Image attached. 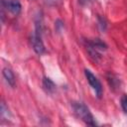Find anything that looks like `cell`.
Instances as JSON below:
<instances>
[{
  "mask_svg": "<svg viewBox=\"0 0 127 127\" xmlns=\"http://www.w3.org/2000/svg\"><path fill=\"white\" fill-rule=\"evenodd\" d=\"M72 108H73V111H74L75 115L80 120H82L84 123H86L87 125H91V126L96 125V122H95V119H94L93 115L91 114L89 109L83 103L73 102L72 103Z\"/></svg>",
  "mask_w": 127,
  "mask_h": 127,
  "instance_id": "1",
  "label": "cell"
},
{
  "mask_svg": "<svg viewBox=\"0 0 127 127\" xmlns=\"http://www.w3.org/2000/svg\"><path fill=\"white\" fill-rule=\"evenodd\" d=\"M84 74H85V77H86L88 83L90 84L92 89L95 91L97 97H101V95H102V85H101L99 79L87 68L84 69Z\"/></svg>",
  "mask_w": 127,
  "mask_h": 127,
  "instance_id": "2",
  "label": "cell"
},
{
  "mask_svg": "<svg viewBox=\"0 0 127 127\" xmlns=\"http://www.w3.org/2000/svg\"><path fill=\"white\" fill-rule=\"evenodd\" d=\"M31 44H32V47H33V50L35 51L36 54L38 55H43L46 51L45 49V46H44V43L42 41V38L40 35L38 34H34L32 37H31Z\"/></svg>",
  "mask_w": 127,
  "mask_h": 127,
  "instance_id": "3",
  "label": "cell"
},
{
  "mask_svg": "<svg viewBox=\"0 0 127 127\" xmlns=\"http://www.w3.org/2000/svg\"><path fill=\"white\" fill-rule=\"evenodd\" d=\"M2 4L5 5V7L7 8V10H9L12 14L14 15H18L21 12V3L19 2V0H3Z\"/></svg>",
  "mask_w": 127,
  "mask_h": 127,
  "instance_id": "4",
  "label": "cell"
},
{
  "mask_svg": "<svg viewBox=\"0 0 127 127\" xmlns=\"http://www.w3.org/2000/svg\"><path fill=\"white\" fill-rule=\"evenodd\" d=\"M2 74H3V77H4V79L6 80V82H7L11 87H15L16 78H15V75H14L13 71H12L9 67H4V68H3V71H2Z\"/></svg>",
  "mask_w": 127,
  "mask_h": 127,
  "instance_id": "5",
  "label": "cell"
},
{
  "mask_svg": "<svg viewBox=\"0 0 127 127\" xmlns=\"http://www.w3.org/2000/svg\"><path fill=\"white\" fill-rule=\"evenodd\" d=\"M43 87L48 93H53L56 89V84L51 78L44 76L43 77Z\"/></svg>",
  "mask_w": 127,
  "mask_h": 127,
  "instance_id": "6",
  "label": "cell"
},
{
  "mask_svg": "<svg viewBox=\"0 0 127 127\" xmlns=\"http://www.w3.org/2000/svg\"><path fill=\"white\" fill-rule=\"evenodd\" d=\"M88 45H90L93 49H95L96 51H103V50H106L107 46L105 45L104 42H102L100 39H95L93 41H90V42H87Z\"/></svg>",
  "mask_w": 127,
  "mask_h": 127,
  "instance_id": "7",
  "label": "cell"
},
{
  "mask_svg": "<svg viewBox=\"0 0 127 127\" xmlns=\"http://www.w3.org/2000/svg\"><path fill=\"white\" fill-rule=\"evenodd\" d=\"M121 106H122L123 111L127 114V95L126 94H124L121 97Z\"/></svg>",
  "mask_w": 127,
  "mask_h": 127,
  "instance_id": "8",
  "label": "cell"
},
{
  "mask_svg": "<svg viewBox=\"0 0 127 127\" xmlns=\"http://www.w3.org/2000/svg\"><path fill=\"white\" fill-rule=\"evenodd\" d=\"M59 1H61V0H45V2H46L47 4H49V5H55V4H57Z\"/></svg>",
  "mask_w": 127,
  "mask_h": 127,
  "instance_id": "9",
  "label": "cell"
}]
</instances>
